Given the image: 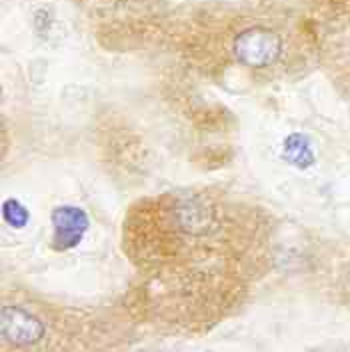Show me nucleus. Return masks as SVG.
<instances>
[{
    "instance_id": "1",
    "label": "nucleus",
    "mask_w": 350,
    "mask_h": 352,
    "mask_svg": "<svg viewBox=\"0 0 350 352\" xmlns=\"http://www.w3.org/2000/svg\"><path fill=\"white\" fill-rule=\"evenodd\" d=\"M283 50V38L264 26H252L242 30L234 38V56L250 68L272 65Z\"/></svg>"
},
{
    "instance_id": "2",
    "label": "nucleus",
    "mask_w": 350,
    "mask_h": 352,
    "mask_svg": "<svg viewBox=\"0 0 350 352\" xmlns=\"http://www.w3.org/2000/svg\"><path fill=\"white\" fill-rule=\"evenodd\" d=\"M52 246L54 250H70L78 246L88 230L87 212L78 206L65 204L52 210Z\"/></svg>"
},
{
    "instance_id": "3",
    "label": "nucleus",
    "mask_w": 350,
    "mask_h": 352,
    "mask_svg": "<svg viewBox=\"0 0 350 352\" xmlns=\"http://www.w3.org/2000/svg\"><path fill=\"white\" fill-rule=\"evenodd\" d=\"M43 322L22 308H4L2 312V334L14 344H32L43 336Z\"/></svg>"
},
{
    "instance_id": "4",
    "label": "nucleus",
    "mask_w": 350,
    "mask_h": 352,
    "mask_svg": "<svg viewBox=\"0 0 350 352\" xmlns=\"http://www.w3.org/2000/svg\"><path fill=\"white\" fill-rule=\"evenodd\" d=\"M283 156L286 160H290V164L296 166H308L312 160V151L305 140V136L300 134H290L285 140V148H283Z\"/></svg>"
},
{
    "instance_id": "5",
    "label": "nucleus",
    "mask_w": 350,
    "mask_h": 352,
    "mask_svg": "<svg viewBox=\"0 0 350 352\" xmlns=\"http://www.w3.org/2000/svg\"><path fill=\"white\" fill-rule=\"evenodd\" d=\"M2 217L4 220L14 226V228H24V224L30 220V212L26 210V206H22L17 198H8L2 204Z\"/></svg>"
}]
</instances>
